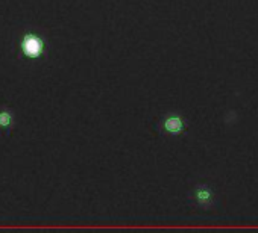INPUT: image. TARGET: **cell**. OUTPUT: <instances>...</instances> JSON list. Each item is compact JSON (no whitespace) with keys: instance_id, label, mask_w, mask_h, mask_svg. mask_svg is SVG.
<instances>
[{"instance_id":"277c9868","label":"cell","mask_w":258,"mask_h":233,"mask_svg":"<svg viewBox=\"0 0 258 233\" xmlns=\"http://www.w3.org/2000/svg\"><path fill=\"white\" fill-rule=\"evenodd\" d=\"M16 123L14 110L8 106H0V135H10Z\"/></svg>"},{"instance_id":"3957f363","label":"cell","mask_w":258,"mask_h":233,"mask_svg":"<svg viewBox=\"0 0 258 233\" xmlns=\"http://www.w3.org/2000/svg\"><path fill=\"white\" fill-rule=\"evenodd\" d=\"M190 198H191V201L196 206H199L202 209H210L216 203V197H214L213 188L208 186V185H204V183H199V185H196L191 189Z\"/></svg>"},{"instance_id":"6da1fadb","label":"cell","mask_w":258,"mask_h":233,"mask_svg":"<svg viewBox=\"0 0 258 233\" xmlns=\"http://www.w3.org/2000/svg\"><path fill=\"white\" fill-rule=\"evenodd\" d=\"M17 50L26 61H40L46 56L47 41L35 31H25L17 41Z\"/></svg>"},{"instance_id":"7a4b0ae2","label":"cell","mask_w":258,"mask_h":233,"mask_svg":"<svg viewBox=\"0 0 258 233\" xmlns=\"http://www.w3.org/2000/svg\"><path fill=\"white\" fill-rule=\"evenodd\" d=\"M157 128H158V131H160L161 134L179 137V135H182V134L185 132L187 123H185L184 117H182L181 113L172 112V113H167V115L163 117Z\"/></svg>"}]
</instances>
